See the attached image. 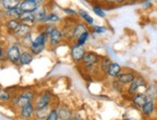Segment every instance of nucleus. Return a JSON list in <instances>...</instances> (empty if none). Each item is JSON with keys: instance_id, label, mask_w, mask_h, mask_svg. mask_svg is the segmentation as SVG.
Instances as JSON below:
<instances>
[{"instance_id": "obj_1", "label": "nucleus", "mask_w": 157, "mask_h": 120, "mask_svg": "<svg viewBox=\"0 0 157 120\" xmlns=\"http://www.w3.org/2000/svg\"><path fill=\"white\" fill-rule=\"evenodd\" d=\"M48 42V36L45 33L42 32L33 39V42L30 45V52L33 55H39L40 54L45 48L46 42Z\"/></svg>"}, {"instance_id": "obj_2", "label": "nucleus", "mask_w": 157, "mask_h": 120, "mask_svg": "<svg viewBox=\"0 0 157 120\" xmlns=\"http://www.w3.org/2000/svg\"><path fill=\"white\" fill-rule=\"evenodd\" d=\"M99 62H100V59L98 54H95L94 52H87L83 60H82V64H83L85 68L91 69V68L95 67Z\"/></svg>"}, {"instance_id": "obj_3", "label": "nucleus", "mask_w": 157, "mask_h": 120, "mask_svg": "<svg viewBox=\"0 0 157 120\" xmlns=\"http://www.w3.org/2000/svg\"><path fill=\"white\" fill-rule=\"evenodd\" d=\"M35 98V94L31 90H26L21 92L18 96L15 99V104L18 107V108H22L23 106L33 103V100Z\"/></svg>"}, {"instance_id": "obj_4", "label": "nucleus", "mask_w": 157, "mask_h": 120, "mask_svg": "<svg viewBox=\"0 0 157 120\" xmlns=\"http://www.w3.org/2000/svg\"><path fill=\"white\" fill-rule=\"evenodd\" d=\"M52 101V94L49 91H44L42 94L39 96V98L37 99V101L35 102V109L37 110H40L44 109L45 107L50 106Z\"/></svg>"}, {"instance_id": "obj_5", "label": "nucleus", "mask_w": 157, "mask_h": 120, "mask_svg": "<svg viewBox=\"0 0 157 120\" xmlns=\"http://www.w3.org/2000/svg\"><path fill=\"white\" fill-rule=\"evenodd\" d=\"M63 38H64V35H63L62 30L59 29L58 27H56L48 35V42H49V45L52 46V47L58 46L61 42H62Z\"/></svg>"}, {"instance_id": "obj_6", "label": "nucleus", "mask_w": 157, "mask_h": 120, "mask_svg": "<svg viewBox=\"0 0 157 120\" xmlns=\"http://www.w3.org/2000/svg\"><path fill=\"white\" fill-rule=\"evenodd\" d=\"M86 49L83 46H76V45H72L71 49V56L72 60L75 63H80L83 60L85 54H86Z\"/></svg>"}, {"instance_id": "obj_7", "label": "nucleus", "mask_w": 157, "mask_h": 120, "mask_svg": "<svg viewBox=\"0 0 157 120\" xmlns=\"http://www.w3.org/2000/svg\"><path fill=\"white\" fill-rule=\"evenodd\" d=\"M143 86H147V82L143 77H136L134 81L130 84V86L128 88L127 92L130 95H135L137 93L138 89Z\"/></svg>"}, {"instance_id": "obj_8", "label": "nucleus", "mask_w": 157, "mask_h": 120, "mask_svg": "<svg viewBox=\"0 0 157 120\" xmlns=\"http://www.w3.org/2000/svg\"><path fill=\"white\" fill-rule=\"evenodd\" d=\"M7 59L13 64H17L19 62V57H20V49L19 46L17 44L12 45L11 47L7 51Z\"/></svg>"}, {"instance_id": "obj_9", "label": "nucleus", "mask_w": 157, "mask_h": 120, "mask_svg": "<svg viewBox=\"0 0 157 120\" xmlns=\"http://www.w3.org/2000/svg\"><path fill=\"white\" fill-rule=\"evenodd\" d=\"M42 3V1L39 0H24L19 5V8L21 9L22 12H34L35 11L40 4Z\"/></svg>"}, {"instance_id": "obj_10", "label": "nucleus", "mask_w": 157, "mask_h": 120, "mask_svg": "<svg viewBox=\"0 0 157 120\" xmlns=\"http://www.w3.org/2000/svg\"><path fill=\"white\" fill-rule=\"evenodd\" d=\"M85 32H88V29L86 27V25L84 23H76L75 25L73 26L72 30L71 31V39H74V41H77V38L82 35L84 34Z\"/></svg>"}, {"instance_id": "obj_11", "label": "nucleus", "mask_w": 157, "mask_h": 120, "mask_svg": "<svg viewBox=\"0 0 157 120\" xmlns=\"http://www.w3.org/2000/svg\"><path fill=\"white\" fill-rule=\"evenodd\" d=\"M57 112L59 115V120H69L73 116L72 111L66 105L57 106Z\"/></svg>"}, {"instance_id": "obj_12", "label": "nucleus", "mask_w": 157, "mask_h": 120, "mask_svg": "<svg viewBox=\"0 0 157 120\" xmlns=\"http://www.w3.org/2000/svg\"><path fill=\"white\" fill-rule=\"evenodd\" d=\"M36 109H35V105L33 103L27 104L23 106L22 108H20V116L25 119H29L33 115H35Z\"/></svg>"}, {"instance_id": "obj_13", "label": "nucleus", "mask_w": 157, "mask_h": 120, "mask_svg": "<svg viewBox=\"0 0 157 120\" xmlns=\"http://www.w3.org/2000/svg\"><path fill=\"white\" fill-rule=\"evenodd\" d=\"M137 77L133 72H121V74L117 77V81L121 84L122 85L126 84H131L135 78Z\"/></svg>"}, {"instance_id": "obj_14", "label": "nucleus", "mask_w": 157, "mask_h": 120, "mask_svg": "<svg viewBox=\"0 0 157 120\" xmlns=\"http://www.w3.org/2000/svg\"><path fill=\"white\" fill-rule=\"evenodd\" d=\"M145 94H146L147 100H152V101L157 100V85L154 83L147 85L146 91H145Z\"/></svg>"}, {"instance_id": "obj_15", "label": "nucleus", "mask_w": 157, "mask_h": 120, "mask_svg": "<svg viewBox=\"0 0 157 120\" xmlns=\"http://www.w3.org/2000/svg\"><path fill=\"white\" fill-rule=\"evenodd\" d=\"M121 73V66L117 63H111L107 69L106 74L110 77L117 78Z\"/></svg>"}, {"instance_id": "obj_16", "label": "nucleus", "mask_w": 157, "mask_h": 120, "mask_svg": "<svg viewBox=\"0 0 157 120\" xmlns=\"http://www.w3.org/2000/svg\"><path fill=\"white\" fill-rule=\"evenodd\" d=\"M34 59V55L32 54V53L30 51H23L20 53V57H19V64H22V65H28L32 63Z\"/></svg>"}, {"instance_id": "obj_17", "label": "nucleus", "mask_w": 157, "mask_h": 120, "mask_svg": "<svg viewBox=\"0 0 157 120\" xmlns=\"http://www.w3.org/2000/svg\"><path fill=\"white\" fill-rule=\"evenodd\" d=\"M147 98L146 94L145 93H142V92L136 93L135 95H133V98H132L133 104L139 107V108H142V107L147 103Z\"/></svg>"}, {"instance_id": "obj_18", "label": "nucleus", "mask_w": 157, "mask_h": 120, "mask_svg": "<svg viewBox=\"0 0 157 120\" xmlns=\"http://www.w3.org/2000/svg\"><path fill=\"white\" fill-rule=\"evenodd\" d=\"M19 20L21 21V23L27 24V25H31L34 22H36L35 20V16L32 12H22L21 16L19 17Z\"/></svg>"}, {"instance_id": "obj_19", "label": "nucleus", "mask_w": 157, "mask_h": 120, "mask_svg": "<svg viewBox=\"0 0 157 120\" xmlns=\"http://www.w3.org/2000/svg\"><path fill=\"white\" fill-rule=\"evenodd\" d=\"M142 112L144 115H151L155 111V102L152 101V100H147V103L142 107Z\"/></svg>"}, {"instance_id": "obj_20", "label": "nucleus", "mask_w": 157, "mask_h": 120, "mask_svg": "<svg viewBox=\"0 0 157 120\" xmlns=\"http://www.w3.org/2000/svg\"><path fill=\"white\" fill-rule=\"evenodd\" d=\"M30 30H31V26L20 22L17 29L15 31V35L20 38H24L26 35L30 34Z\"/></svg>"}, {"instance_id": "obj_21", "label": "nucleus", "mask_w": 157, "mask_h": 120, "mask_svg": "<svg viewBox=\"0 0 157 120\" xmlns=\"http://www.w3.org/2000/svg\"><path fill=\"white\" fill-rule=\"evenodd\" d=\"M34 16H35V20L36 21H44V19L45 18V16H47L46 13V9L44 6H39V7L33 12Z\"/></svg>"}, {"instance_id": "obj_22", "label": "nucleus", "mask_w": 157, "mask_h": 120, "mask_svg": "<svg viewBox=\"0 0 157 120\" xmlns=\"http://www.w3.org/2000/svg\"><path fill=\"white\" fill-rule=\"evenodd\" d=\"M51 109H52L51 106H48V107H45L44 109L37 110L35 112V117L38 120H45V118L48 115V113L50 112Z\"/></svg>"}, {"instance_id": "obj_23", "label": "nucleus", "mask_w": 157, "mask_h": 120, "mask_svg": "<svg viewBox=\"0 0 157 120\" xmlns=\"http://www.w3.org/2000/svg\"><path fill=\"white\" fill-rule=\"evenodd\" d=\"M2 5L7 11H10V10L19 7L20 1H18V0H3Z\"/></svg>"}, {"instance_id": "obj_24", "label": "nucleus", "mask_w": 157, "mask_h": 120, "mask_svg": "<svg viewBox=\"0 0 157 120\" xmlns=\"http://www.w3.org/2000/svg\"><path fill=\"white\" fill-rule=\"evenodd\" d=\"M21 14H22V11L19 7L15 8L13 10H10V11H7V15H8L9 16H11V17H13V19H17V20L19 19Z\"/></svg>"}, {"instance_id": "obj_25", "label": "nucleus", "mask_w": 157, "mask_h": 120, "mask_svg": "<svg viewBox=\"0 0 157 120\" xmlns=\"http://www.w3.org/2000/svg\"><path fill=\"white\" fill-rule=\"evenodd\" d=\"M79 16L82 17V19H84V20L89 25H93L94 24V18L86 11H84V10H79Z\"/></svg>"}, {"instance_id": "obj_26", "label": "nucleus", "mask_w": 157, "mask_h": 120, "mask_svg": "<svg viewBox=\"0 0 157 120\" xmlns=\"http://www.w3.org/2000/svg\"><path fill=\"white\" fill-rule=\"evenodd\" d=\"M112 62L110 61V59L109 58H107V57H105V58H103L100 61V64H99V68H100V70L102 71V72H104V73H106L107 72V69H108V67H109V65H110V64H111Z\"/></svg>"}, {"instance_id": "obj_27", "label": "nucleus", "mask_w": 157, "mask_h": 120, "mask_svg": "<svg viewBox=\"0 0 157 120\" xmlns=\"http://www.w3.org/2000/svg\"><path fill=\"white\" fill-rule=\"evenodd\" d=\"M20 22L17 20V19H10V20L7 22L6 26H7V28H8L10 31H13V33H15V31L17 29V27L19 26Z\"/></svg>"}, {"instance_id": "obj_28", "label": "nucleus", "mask_w": 157, "mask_h": 120, "mask_svg": "<svg viewBox=\"0 0 157 120\" xmlns=\"http://www.w3.org/2000/svg\"><path fill=\"white\" fill-rule=\"evenodd\" d=\"M89 36H90V33H89V32H85L84 34H82L77 38V41L75 42V44H74V45H76V46H83L86 43V42L88 41Z\"/></svg>"}, {"instance_id": "obj_29", "label": "nucleus", "mask_w": 157, "mask_h": 120, "mask_svg": "<svg viewBox=\"0 0 157 120\" xmlns=\"http://www.w3.org/2000/svg\"><path fill=\"white\" fill-rule=\"evenodd\" d=\"M60 19L61 18L59 15L55 14V13H50V14H48L45 16L43 22H57V21H60Z\"/></svg>"}, {"instance_id": "obj_30", "label": "nucleus", "mask_w": 157, "mask_h": 120, "mask_svg": "<svg viewBox=\"0 0 157 120\" xmlns=\"http://www.w3.org/2000/svg\"><path fill=\"white\" fill-rule=\"evenodd\" d=\"M45 120H59V115L57 112V107H54L51 109L48 115L45 118Z\"/></svg>"}, {"instance_id": "obj_31", "label": "nucleus", "mask_w": 157, "mask_h": 120, "mask_svg": "<svg viewBox=\"0 0 157 120\" xmlns=\"http://www.w3.org/2000/svg\"><path fill=\"white\" fill-rule=\"evenodd\" d=\"M11 100V94L4 89H0V102H7Z\"/></svg>"}, {"instance_id": "obj_32", "label": "nucleus", "mask_w": 157, "mask_h": 120, "mask_svg": "<svg viewBox=\"0 0 157 120\" xmlns=\"http://www.w3.org/2000/svg\"><path fill=\"white\" fill-rule=\"evenodd\" d=\"M93 11H94V13L97 16H100V17H104L105 16H106V14H105V12L102 10L99 6H94L93 7Z\"/></svg>"}, {"instance_id": "obj_33", "label": "nucleus", "mask_w": 157, "mask_h": 120, "mask_svg": "<svg viewBox=\"0 0 157 120\" xmlns=\"http://www.w3.org/2000/svg\"><path fill=\"white\" fill-rule=\"evenodd\" d=\"M93 30H94V33H97V34H102V33H104L106 31V28L103 27V26L94 25L93 26Z\"/></svg>"}, {"instance_id": "obj_34", "label": "nucleus", "mask_w": 157, "mask_h": 120, "mask_svg": "<svg viewBox=\"0 0 157 120\" xmlns=\"http://www.w3.org/2000/svg\"><path fill=\"white\" fill-rule=\"evenodd\" d=\"M64 12L66 14H70V15H76V11H74L71 8H65L64 9Z\"/></svg>"}, {"instance_id": "obj_35", "label": "nucleus", "mask_w": 157, "mask_h": 120, "mask_svg": "<svg viewBox=\"0 0 157 120\" xmlns=\"http://www.w3.org/2000/svg\"><path fill=\"white\" fill-rule=\"evenodd\" d=\"M69 120H81V119H79L78 117H74V116H72L71 118H70Z\"/></svg>"}, {"instance_id": "obj_36", "label": "nucleus", "mask_w": 157, "mask_h": 120, "mask_svg": "<svg viewBox=\"0 0 157 120\" xmlns=\"http://www.w3.org/2000/svg\"><path fill=\"white\" fill-rule=\"evenodd\" d=\"M2 56H3V49L0 47V58H2Z\"/></svg>"}, {"instance_id": "obj_37", "label": "nucleus", "mask_w": 157, "mask_h": 120, "mask_svg": "<svg viewBox=\"0 0 157 120\" xmlns=\"http://www.w3.org/2000/svg\"><path fill=\"white\" fill-rule=\"evenodd\" d=\"M124 120H137V119H134V118H125Z\"/></svg>"}]
</instances>
